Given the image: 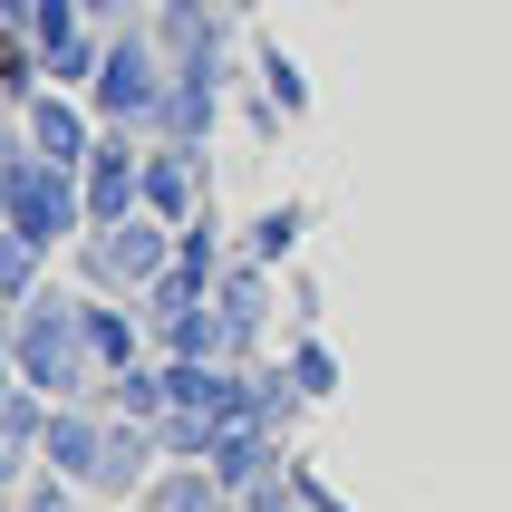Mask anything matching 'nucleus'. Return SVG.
<instances>
[{
  "mask_svg": "<svg viewBox=\"0 0 512 512\" xmlns=\"http://www.w3.org/2000/svg\"><path fill=\"white\" fill-rule=\"evenodd\" d=\"M155 464H165L155 426H126V416H116V426H107V455H97V484H87V493H107V503L126 493V503H136V493L155 484Z\"/></svg>",
  "mask_w": 512,
  "mask_h": 512,
  "instance_id": "f8f14e48",
  "label": "nucleus"
},
{
  "mask_svg": "<svg viewBox=\"0 0 512 512\" xmlns=\"http://www.w3.org/2000/svg\"><path fill=\"white\" fill-rule=\"evenodd\" d=\"M165 271H174V223H155V213H126V223L87 232V281L116 290V300H126V290L145 300Z\"/></svg>",
  "mask_w": 512,
  "mask_h": 512,
  "instance_id": "20e7f679",
  "label": "nucleus"
},
{
  "mask_svg": "<svg viewBox=\"0 0 512 512\" xmlns=\"http://www.w3.org/2000/svg\"><path fill=\"white\" fill-rule=\"evenodd\" d=\"M126 10H136V20H145V10H155V0H126Z\"/></svg>",
  "mask_w": 512,
  "mask_h": 512,
  "instance_id": "5701e85b",
  "label": "nucleus"
},
{
  "mask_svg": "<svg viewBox=\"0 0 512 512\" xmlns=\"http://www.w3.org/2000/svg\"><path fill=\"white\" fill-rule=\"evenodd\" d=\"M107 406H49V426H39V464L49 474H68V484H97V455H107Z\"/></svg>",
  "mask_w": 512,
  "mask_h": 512,
  "instance_id": "6e6552de",
  "label": "nucleus"
},
{
  "mask_svg": "<svg viewBox=\"0 0 512 512\" xmlns=\"http://www.w3.org/2000/svg\"><path fill=\"white\" fill-rule=\"evenodd\" d=\"M0 223H10V165H0Z\"/></svg>",
  "mask_w": 512,
  "mask_h": 512,
  "instance_id": "4be33fe9",
  "label": "nucleus"
},
{
  "mask_svg": "<svg viewBox=\"0 0 512 512\" xmlns=\"http://www.w3.org/2000/svg\"><path fill=\"white\" fill-rule=\"evenodd\" d=\"M223 10H252V0H223Z\"/></svg>",
  "mask_w": 512,
  "mask_h": 512,
  "instance_id": "b1692460",
  "label": "nucleus"
},
{
  "mask_svg": "<svg viewBox=\"0 0 512 512\" xmlns=\"http://www.w3.org/2000/svg\"><path fill=\"white\" fill-rule=\"evenodd\" d=\"M261 87H271V107H281V116H310V78H300L281 49H261Z\"/></svg>",
  "mask_w": 512,
  "mask_h": 512,
  "instance_id": "f3484780",
  "label": "nucleus"
},
{
  "mask_svg": "<svg viewBox=\"0 0 512 512\" xmlns=\"http://www.w3.org/2000/svg\"><path fill=\"white\" fill-rule=\"evenodd\" d=\"M78 184H87V232H107V223H126V213H145V136H97V155L78 165Z\"/></svg>",
  "mask_w": 512,
  "mask_h": 512,
  "instance_id": "39448f33",
  "label": "nucleus"
},
{
  "mask_svg": "<svg viewBox=\"0 0 512 512\" xmlns=\"http://www.w3.org/2000/svg\"><path fill=\"white\" fill-rule=\"evenodd\" d=\"M78 493H87V484H68V474H49V464H39V474L20 484V503H10V512H87Z\"/></svg>",
  "mask_w": 512,
  "mask_h": 512,
  "instance_id": "dca6fc26",
  "label": "nucleus"
},
{
  "mask_svg": "<svg viewBox=\"0 0 512 512\" xmlns=\"http://www.w3.org/2000/svg\"><path fill=\"white\" fill-rule=\"evenodd\" d=\"M203 464H213V484L242 503V493H252V484H271L290 455H281V435L261 426V416H242V426H223V435H213V455H203Z\"/></svg>",
  "mask_w": 512,
  "mask_h": 512,
  "instance_id": "9d476101",
  "label": "nucleus"
},
{
  "mask_svg": "<svg viewBox=\"0 0 512 512\" xmlns=\"http://www.w3.org/2000/svg\"><path fill=\"white\" fill-rule=\"evenodd\" d=\"M10 358H20V387L78 406L97 397V358H87V300L78 290H39L29 310H10Z\"/></svg>",
  "mask_w": 512,
  "mask_h": 512,
  "instance_id": "f257e3e1",
  "label": "nucleus"
},
{
  "mask_svg": "<svg viewBox=\"0 0 512 512\" xmlns=\"http://www.w3.org/2000/svg\"><path fill=\"white\" fill-rule=\"evenodd\" d=\"M281 474H290V493H300V512H348V503H339V493H329V484H319V474H310V464H300V455H290Z\"/></svg>",
  "mask_w": 512,
  "mask_h": 512,
  "instance_id": "aec40b11",
  "label": "nucleus"
},
{
  "mask_svg": "<svg viewBox=\"0 0 512 512\" xmlns=\"http://www.w3.org/2000/svg\"><path fill=\"white\" fill-rule=\"evenodd\" d=\"M0 165H10V232H29L39 252H58V242H78V232H87V184H78V165L29 155V126L0 145Z\"/></svg>",
  "mask_w": 512,
  "mask_h": 512,
  "instance_id": "f03ea898",
  "label": "nucleus"
},
{
  "mask_svg": "<svg viewBox=\"0 0 512 512\" xmlns=\"http://www.w3.org/2000/svg\"><path fill=\"white\" fill-rule=\"evenodd\" d=\"M213 319L232 339V368H261V319H271V261H223L213 281Z\"/></svg>",
  "mask_w": 512,
  "mask_h": 512,
  "instance_id": "423d86ee",
  "label": "nucleus"
},
{
  "mask_svg": "<svg viewBox=\"0 0 512 512\" xmlns=\"http://www.w3.org/2000/svg\"><path fill=\"white\" fill-rule=\"evenodd\" d=\"M213 116H223V58H174V87H165V126L174 145H203L213 136Z\"/></svg>",
  "mask_w": 512,
  "mask_h": 512,
  "instance_id": "1a4fd4ad",
  "label": "nucleus"
},
{
  "mask_svg": "<svg viewBox=\"0 0 512 512\" xmlns=\"http://www.w3.org/2000/svg\"><path fill=\"white\" fill-rule=\"evenodd\" d=\"M39 271H49V252H39L29 232L0 223V310H29V300H39Z\"/></svg>",
  "mask_w": 512,
  "mask_h": 512,
  "instance_id": "2eb2a0df",
  "label": "nucleus"
},
{
  "mask_svg": "<svg viewBox=\"0 0 512 512\" xmlns=\"http://www.w3.org/2000/svg\"><path fill=\"white\" fill-rule=\"evenodd\" d=\"M20 397V358H10V339H0V406Z\"/></svg>",
  "mask_w": 512,
  "mask_h": 512,
  "instance_id": "412c9836",
  "label": "nucleus"
},
{
  "mask_svg": "<svg viewBox=\"0 0 512 512\" xmlns=\"http://www.w3.org/2000/svg\"><path fill=\"white\" fill-rule=\"evenodd\" d=\"M290 242H300V213H290V203L252 223V261H290Z\"/></svg>",
  "mask_w": 512,
  "mask_h": 512,
  "instance_id": "6ab92c4d",
  "label": "nucleus"
},
{
  "mask_svg": "<svg viewBox=\"0 0 512 512\" xmlns=\"http://www.w3.org/2000/svg\"><path fill=\"white\" fill-rule=\"evenodd\" d=\"M87 358H97V377H116V368H136V358H145V319L116 310V290H107V300H87Z\"/></svg>",
  "mask_w": 512,
  "mask_h": 512,
  "instance_id": "ddd939ff",
  "label": "nucleus"
},
{
  "mask_svg": "<svg viewBox=\"0 0 512 512\" xmlns=\"http://www.w3.org/2000/svg\"><path fill=\"white\" fill-rule=\"evenodd\" d=\"M232 512H242V503H232Z\"/></svg>",
  "mask_w": 512,
  "mask_h": 512,
  "instance_id": "393cba45",
  "label": "nucleus"
},
{
  "mask_svg": "<svg viewBox=\"0 0 512 512\" xmlns=\"http://www.w3.org/2000/svg\"><path fill=\"white\" fill-rule=\"evenodd\" d=\"M136 512H232V493L213 484V464H165V474L136 493Z\"/></svg>",
  "mask_w": 512,
  "mask_h": 512,
  "instance_id": "4468645a",
  "label": "nucleus"
},
{
  "mask_svg": "<svg viewBox=\"0 0 512 512\" xmlns=\"http://www.w3.org/2000/svg\"><path fill=\"white\" fill-rule=\"evenodd\" d=\"M145 213H155V223H194L203 213V165H194V145H145Z\"/></svg>",
  "mask_w": 512,
  "mask_h": 512,
  "instance_id": "9b49d317",
  "label": "nucleus"
},
{
  "mask_svg": "<svg viewBox=\"0 0 512 512\" xmlns=\"http://www.w3.org/2000/svg\"><path fill=\"white\" fill-rule=\"evenodd\" d=\"M290 387H300V397H329V387H339V358H329L319 339H300L290 348Z\"/></svg>",
  "mask_w": 512,
  "mask_h": 512,
  "instance_id": "a211bd4d",
  "label": "nucleus"
},
{
  "mask_svg": "<svg viewBox=\"0 0 512 512\" xmlns=\"http://www.w3.org/2000/svg\"><path fill=\"white\" fill-rule=\"evenodd\" d=\"M20 126H29V155H49V165H87V155H97V136H107V126H97V107H78L68 87H39V97L20 107Z\"/></svg>",
  "mask_w": 512,
  "mask_h": 512,
  "instance_id": "0eeeda50",
  "label": "nucleus"
},
{
  "mask_svg": "<svg viewBox=\"0 0 512 512\" xmlns=\"http://www.w3.org/2000/svg\"><path fill=\"white\" fill-rule=\"evenodd\" d=\"M165 87H174L165 39H155V29H116L107 68H97V87H87V107H97V126H116V136H145V126L165 116Z\"/></svg>",
  "mask_w": 512,
  "mask_h": 512,
  "instance_id": "7ed1b4c3",
  "label": "nucleus"
}]
</instances>
